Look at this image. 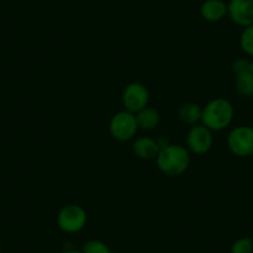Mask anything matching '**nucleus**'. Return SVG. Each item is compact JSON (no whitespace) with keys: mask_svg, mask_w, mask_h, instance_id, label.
Segmentation results:
<instances>
[{"mask_svg":"<svg viewBox=\"0 0 253 253\" xmlns=\"http://www.w3.org/2000/svg\"><path fill=\"white\" fill-rule=\"evenodd\" d=\"M252 240H253V238H252Z\"/></svg>","mask_w":253,"mask_h":253,"instance_id":"22","label":"nucleus"},{"mask_svg":"<svg viewBox=\"0 0 253 253\" xmlns=\"http://www.w3.org/2000/svg\"><path fill=\"white\" fill-rule=\"evenodd\" d=\"M227 147L233 155L247 158L253 155V128L238 126L233 128L227 137Z\"/></svg>","mask_w":253,"mask_h":253,"instance_id":"5","label":"nucleus"},{"mask_svg":"<svg viewBox=\"0 0 253 253\" xmlns=\"http://www.w3.org/2000/svg\"><path fill=\"white\" fill-rule=\"evenodd\" d=\"M0 242H1V235H0Z\"/></svg>","mask_w":253,"mask_h":253,"instance_id":"20","label":"nucleus"},{"mask_svg":"<svg viewBox=\"0 0 253 253\" xmlns=\"http://www.w3.org/2000/svg\"><path fill=\"white\" fill-rule=\"evenodd\" d=\"M213 144L212 132L203 123L195 124L190 128L186 135V145L189 152L203 155L211 149Z\"/></svg>","mask_w":253,"mask_h":253,"instance_id":"7","label":"nucleus"},{"mask_svg":"<svg viewBox=\"0 0 253 253\" xmlns=\"http://www.w3.org/2000/svg\"><path fill=\"white\" fill-rule=\"evenodd\" d=\"M109 134L118 142H129L134 139L139 130L137 117L129 111H119L112 116L108 126Z\"/></svg>","mask_w":253,"mask_h":253,"instance_id":"3","label":"nucleus"},{"mask_svg":"<svg viewBox=\"0 0 253 253\" xmlns=\"http://www.w3.org/2000/svg\"><path fill=\"white\" fill-rule=\"evenodd\" d=\"M227 16L242 28L253 25V0H230Z\"/></svg>","mask_w":253,"mask_h":253,"instance_id":"8","label":"nucleus"},{"mask_svg":"<svg viewBox=\"0 0 253 253\" xmlns=\"http://www.w3.org/2000/svg\"><path fill=\"white\" fill-rule=\"evenodd\" d=\"M235 89L241 97L252 98L253 97V75L252 72L236 75L235 77Z\"/></svg>","mask_w":253,"mask_h":253,"instance_id":"13","label":"nucleus"},{"mask_svg":"<svg viewBox=\"0 0 253 253\" xmlns=\"http://www.w3.org/2000/svg\"><path fill=\"white\" fill-rule=\"evenodd\" d=\"M149 103V91L140 82H132L126 84L122 93V104L126 111L138 113Z\"/></svg>","mask_w":253,"mask_h":253,"instance_id":"6","label":"nucleus"},{"mask_svg":"<svg viewBox=\"0 0 253 253\" xmlns=\"http://www.w3.org/2000/svg\"><path fill=\"white\" fill-rule=\"evenodd\" d=\"M191 157L186 147L181 144L169 143L160 148L155 163L160 172L169 177H176L184 174L190 167Z\"/></svg>","mask_w":253,"mask_h":253,"instance_id":"1","label":"nucleus"},{"mask_svg":"<svg viewBox=\"0 0 253 253\" xmlns=\"http://www.w3.org/2000/svg\"><path fill=\"white\" fill-rule=\"evenodd\" d=\"M241 50L250 57H253V25L243 28L240 35Z\"/></svg>","mask_w":253,"mask_h":253,"instance_id":"14","label":"nucleus"},{"mask_svg":"<svg viewBox=\"0 0 253 253\" xmlns=\"http://www.w3.org/2000/svg\"><path fill=\"white\" fill-rule=\"evenodd\" d=\"M62 253H82V251L75 250V248H67V250L63 251Z\"/></svg>","mask_w":253,"mask_h":253,"instance_id":"18","label":"nucleus"},{"mask_svg":"<svg viewBox=\"0 0 253 253\" xmlns=\"http://www.w3.org/2000/svg\"><path fill=\"white\" fill-rule=\"evenodd\" d=\"M132 149L133 153L140 159L150 160L157 158L160 148L158 145L157 139H153L150 137H139L134 140Z\"/></svg>","mask_w":253,"mask_h":253,"instance_id":"10","label":"nucleus"},{"mask_svg":"<svg viewBox=\"0 0 253 253\" xmlns=\"http://www.w3.org/2000/svg\"><path fill=\"white\" fill-rule=\"evenodd\" d=\"M200 15L209 23H217L227 16V4L223 0H205L200 6Z\"/></svg>","mask_w":253,"mask_h":253,"instance_id":"9","label":"nucleus"},{"mask_svg":"<svg viewBox=\"0 0 253 253\" xmlns=\"http://www.w3.org/2000/svg\"><path fill=\"white\" fill-rule=\"evenodd\" d=\"M232 72L236 75L245 74V72L251 71V61H248L247 58H237V60L233 61L232 66Z\"/></svg>","mask_w":253,"mask_h":253,"instance_id":"17","label":"nucleus"},{"mask_svg":"<svg viewBox=\"0 0 253 253\" xmlns=\"http://www.w3.org/2000/svg\"><path fill=\"white\" fill-rule=\"evenodd\" d=\"M201 116H203V108L193 102L181 104L177 109V117L180 121L189 126L199 124V122H201Z\"/></svg>","mask_w":253,"mask_h":253,"instance_id":"12","label":"nucleus"},{"mask_svg":"<svg viewBox=\"0 0 253 253\" xmlns=\"http://www.w3.org/2000/svg\"><path fill=\"white\" fill-rule=\"evenodd\" d=\"M251 72H252V75H253V60L251 61Z\"/></svg>","mask_w":253,"mask_h":253,"instance_id":"19","label":"nucleus"},{"mask_svg":"<svg viewBox=\"0 0 253 253\" xmlns=\"http://www.w3.org/2000/svg\"><path fill=\"white\" fill-rule=\"evenodd\" d=\"M87 223V212L79 204H69L60 210L57 215V226L65 233H79Z\"/></svg>","mask_w":253,"mask_h":253,"instance_id":"4","label":"nucleus"},{"mask_svg":"<svg viewBox=\"0 0 253 253\" xmlns=\"http://www.w3.org/2000/svg\"><path fill=\"white\" fill-rule=\"evenodd\" d=\"M0 253H1V252H0Z\"/></svg>","mask_w":253,"mask_h":253,"instance_id":"21","label":"nucleus"},{"mask_svg":"<svg viewBox=\"0 0 253 253\" xmlns=\"http://www.w3.org/2000/svg\"><path fill=\"white\" fill-rule=\"evenodd\" d=\"M235 109L232 103L226 98L211 99L203 108L201 123L211 132H221L226 129L233 121Z\"/></svg>","mask_w":253,"mask_h":253,"instance_id":"2","label":"nucleus"},{"mask_svg":"<svg viewBox=\"0 0 253 253\" xmlns=\"http://www.w3.org/2000/svg\"><path fill=\"white\" fill-rule=\"evenodd\" d=\"M82 253H112L106 242L101 240H89L82 247Z\"/></svg>","mask_w":253,"mask_h":253,"instance_id":"15","label":"nucleus"},{"mask_svg":"<svg viewBox=\"0 0 253 253\" xmlns=\"http://www.w3.org/2000/svg\"><path fill=\"white\" fill-rule=\"evenodd\" d=\"M231 253H253V240L250 237H241L231 246Z\"/></svg>","mask_w":253,"mask_h":253,"instance_id":"16","label":"nucleus"},{"mask_svg":"<svg viewBox=\"0 0 253 253\" xmlns=\"http://www.w3.org/2000/svg\"><path fill=\"white\" fill-rule=\"evenodd\" d=\"M135 117H137L139 129L147 130V132L154 130L160 123V113L157 109L149 106L135 113Z\"/></svg>","mask_w":253,"mask_h":253,"instance_id":"11","label":"nucleus"}]
</instances>
